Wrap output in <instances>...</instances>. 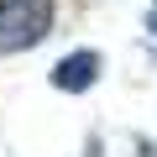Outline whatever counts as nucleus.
Returning a JSON list of instances; mask_svg holds the SVG:
<instances>
[{"label":"nucleus","instance_id":"obj_1","mask_svg":"<svg viewBox=\"0 0 157 157\" xmlns=\"http://www.w3.org/2000/svg\"><path fill=\"white\" fill-rule=\"evenodd\" d=\"M58 21V0H0V52H32Z\"/></svg>","mask_w":157,"mask_h":157},{"label":"nucleus","instance_id":"obj_2","mask_svg":"<svg viewBox=\"0 0 157 157\" xmlns=\"http://www.w3.org/2000/svg\"><path fill=\"white\" fill-rule=\"evenodd\" d=\"M100 73H105V52H94V47H73V52H63L58 63H52V89H63V94H84V89H94L100 84Z\"/></svg>","mask_w":157,"mask_h":157},{"label":"nucleus","instance_id":"obj_3","mask_svg":"<svg viewBox=\"0 0 157 157\" xmlns=\"http://www.w3.org/2000/svg\"><path fill=\"white\" fill-rule=\"evenodd\" d=\"M136 157H157V147H152L147 136H136Z\"/></svg>","mask_w":157,"mask_h":157},{"label":"nucleus","instance_id":"obj_4","mask_svg":"<svg viewBox=\"0 0 157 157\" xmlns=\"http://www.w3.org/2000/svg\"><path fill=\"white\" fill-rule=\"evenodd\" d=\"M84 157H105V147H100V136H89V147H84Z\"/></svg>","mask_w":157,"mask_h":157},{"label":"nucleus","instance_id":"obj_5","mask_svg":"<svg viewBox=\"0 0 157 157\" xmlns=\"http://www.w3.org/2000/svg\"><path fill=\"white\" fill-rule=\"evenodd\" d=\"M147 32L157 37V0H152V11H147Z\"/></svg>","mask_w":157,"mask_h":157}]
</instances>
